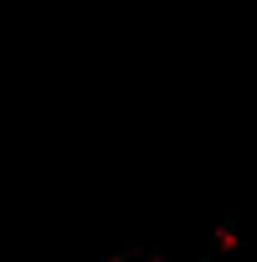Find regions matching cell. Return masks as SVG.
<instances>
[{
  "label": "cell",
  "mask_w": 257,
  "mask_h": 262,
  "mask_svg": "<svg viewBox=\"0 0 257 262\" xmlns=\"http://www.w3.org/2000/svg\"><path fill=\"white\" fill-rule=\"evenodd\" d=\"M237 247H242V242H237V226L221 221V226H216V252H237Z\"/></svg>",
  "instance_id": "obj_1"
}]
</instances>
